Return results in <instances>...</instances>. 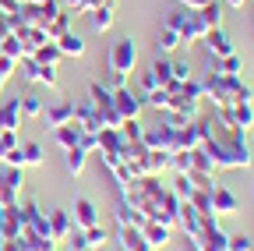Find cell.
<instances>
[{"mask_svg":"<svg viewBox=\"0 0 254 251\" xmlns=\"http://www.w3.org/2000/svg\"><path fill=\"white\" fill-rule=\"evenodd\" d=\"M141 103H145V106H152L155 113H163V110H170V92H166V88L145 92V96H141Z\"/></svg>","mask_w":254,"mask_h":251,"instance_id":"34","label":"cell"},{"mask_svg":"<svg viewBox=\"0 0 254 251\" xmlns=\"http://www.w3.org/2000/svg\"><path fill=\"white\" fill-rule=\"evenodd\" d=\"M0 88H4V85H0Z\"/></svg>","mask_w":254,"mask_h":251,"instance_id":"57","label":"cell"},{"mask_svg":"<svg viewBox=\"0 0 254 251\" xmlns=\"http://www.w3.org/2000/svg\"><path fill=\"white\" fill-rule=\"evenodd\" d=\"M208 4H212V0H180V7H187V11H201Z\"/></svg>","mask_w":254,"mask_h":251,"instance_id":"49","label":"cell"},{"mask_svg":"<svg viewBox=\"0 0 254 251\" xmlns=\"http://www.w3.org/2000/svg\"><path fill=\"white\" fill-rule=\"evenodd\" d=\"M170 191H173L180 202H190V195H194L198 187H194V180H190L187 173H177V180H173V187H170Z\"/></svg>","mask_w":254,"mask_h":251,"instance_id":"35","label":"cell"},{"mask_svg":"<svg viewBox=\"0 0 254 251\" xmlns=\"http://www.w3.org/2000/svg\"><path fill=\"white\" fill-rule=\"evenodd\" d=\"M88 21H92V32H110L113 28V4H99L88 11Z\"/></svg>","mask_w":254,"mask_h":251,"instance_id":"21","label":"cell"},{"mask_svg":"<svg viewBox=\"0 0 254 251\" xmlns=\"http://www.w3.org/2000/svg\"><path fill=\"white\" fill-rule=\"evenodd\" d=\"M21 184H25V170L21 167H4L0 170V205H18Z\"/></svg>","mask_w":254,"mask_h":251,"instance_id":"5","label":"cell"},{"mask_svg":"<svg viewBox=\"0 0 254 251\" xmlns=\"http://www.w3.org/2000/svg\"><path fill=\"white\" fill-rule=\"evenodd\" d=\"M254 248V237H244V234H230L226 241V251H251Z\"/></svg>","mask_w":254,"mask_h":251,"instance_id":"43","label":"cell"},{"mask_svg":"<svg viewBox=\"0 0 254 251\" xmlns=\"http://www.w3.org/2000/svg\"><path fill=\"white\" fill-rule=\"evenodd\" d=\"M184 43H180V32H177V28H159V50H163V53H173V50H180Z\"/></svg>","mask_w":254,"mask_h":251,"instance_id":"36","label":"cell"},{"mask_svg":"<svg viewBox=\"0 0 254 251\" xmlns=\"http://www.w3.org/2000/svg\"><path fill=\"white\" fill-rule=\"evenodd\" d=\"M141 145H145V149H159V152H177V131L166 128V124L159 120L155 128H145Z\"/></svg>","mask_w":254,"mask_h":251,"instance_id":"6","label":"cell"},{"mask_svg":"<svg viewBox=\"0 0 254 251\" xmlns=\"http://www.w3.org/2000/svg\"><path fill=\"white\" fill-rule=\"evenodd\" d=\"M201 43H205L208 57H230V53H233V43H230V36L222 32V28H208Z\"/></svg>","mask_w":254,"mask_h":251,"instance_id":"15","label":"cell"},{"mask_svg":"<svg viewBox=\"0 0 254 251\" xmlns=\"http://www.w3.org/2000/svg\"><path fill=\"white\" fill-rule=\"evenodd\" d=\"M21 4H46V0H18V7H21Z\"/></svg>","mask_w":254,"mask_h":251,"instance_id":"53","label":"cell"},{"mask_svg":"<svg viewBox=\"0 0 254 251\" xmlns=\"http://www.w3.org/2000/svg\"><path fill=\"white\" fill-rule=\"evenodd\" d=\"M25 230L21 205H0V241H18Z\"/></svg>","mask_w":254,"mask_h":251,"instance_id":"7","label":"cell"},{"mask_svg":"<svg viewBox=\"0 0 254 251\" xmlns=\"http://www.w3.org/2000/svg\"><path fill=\"white\" fill-rule=\"evenodd\" d=\"M201 92H205V99H208L215 110L233 106V103H254V92H251V85H247L240 75H215V71H205Z\"/></svg>","mask_w":254,"mask_h":251,"instance_id":"2","label":"cell"},{"mask_svg":"<svg viewBox=\"0 0 254 251\" xmlns=\"http://www.w3.org/2000/svg\"><path fill=\"white\" fill-rule=\"evenodd\" d=\"M190 251H198V248H190Z\"/></svg>","mask_w":254,"mask_h":251,"instance_id":"55","label":"cell"},{"mask_svg":"<svg viewBox=\"0 0 254 251\" xmlns=\"http://www.w3.org/2000/svg\"><path fill=\"white\" fill-rule=\"evenodd\" d=\"M113 106H117V113L124 117V120H131V117H138L141 110H145V103H141V96L138 92H131L127 85H120V88H113Z\"/></svg>","mask_w":254,"mask_h":251,"instance_id":"8","label":"cell"},{"mask_svg":"<svg viewBox=\"0 0 254 251\" xmlns=\"http://www.w3.org/2000/svg\"><path fill=\"white\" fill-rule=\"evenodd\" d=\"M28 57L36 60V64H43V68H57L60 60H64V53H60V46H57L53 39H50V43H43L36 53H28Z\"/></svg>","mask_w":254,"mask_h":251,"instance_id":"22","label":"cell"},{"mask_svg":"<svg viewBox=\"0 0 254 251\" xmlns=\"http://www.w3.org/2000/svg\"><path fill=\"white\" fill-rule=\"evenodd\" d=\"M155 88H159L155 75H152V71H145V75H141V92H155Z\"/></svg>","mask_w":254,"mask_h":251,"instance_id":"48","label":"cell"},{"mask_svg":"<svg viewBox=\"0 0 254 251\" xmlns=\"http://www.w3.org/2000/svg\"><path fill=\"white\" fill-rule=\"evenodd\" d=\"M226 7H244V0H226Z\"/></svg>","mask_w":254,"mask_h":251,"instance_id":"52","label":"cell"},{"mask_svg":"<svg viewBox=\"0 0 254 251\" xmlns=\"http://www.w3.org/2000/svg\"><path fill=\"white\" fill-rule=\"evenodd\" d=\"M85 160H88L85 149H78V145H74V149H64V167H67V173L78 177V173L85 170Z\"/></svg>","mask_w":254,"mask_h":251,"instance_id":"27","label":"cell"},{"mask_svg":"<svg viewBox=\"0 0 254 251\" xmlns=\"http://www.w3.org/2000/svg\"><path fill=\"white\" fill-rule=\"evenodd\" d=\"M78 131H81V128H78L74 120H71V124H60V128H53V142H57L60 149H74V145H78Z\"/></svg>","mask_w":254,"mask_h":251,"instance_id":"24","label":"cell"},{"mask_svg":"<svg viewBox=\"0 0 254 251\" xmlns=\"http://www.w3.org/2000/svg\"><path fill=\"white\" fill-rule=\"evenodd\" d=\"M198 18H201V25H205V28H222V7H219V0H212L208 7H201V11H198Z\"/></svg>","mask_w":254,"mask_h":251,"instance_id":"33","label":"cell"},{"mask_svg":"<svg viewBox=\"0 0 254 251\" xmlns=\"http://www.w3.org/2000/svg\"><path fill=\"white\" fill-rule=\"evenodd\" d=\"M145 173H155V177H163L170 170V152H159V149H148L145 152V163H141Z\"/></svg>","mask_w":254,"mask_h":251,"instance_id":"20","label":"cell"},{"mask_svg":"<svg viewBox=\"0 0 254 251\" xmlns=\"http://www.w3.org/2000/svg\"><path fill=\"white\" fill-rule=\"evenodd\" d=\"M148 71L155 75V82H159V88H166V92H170V88L177 85V82H173V60H155V64H152Z\"/></svg>","mask_w":254,"mask_h":251,"instance_id":"26","label":"cell"},{"mask_svg":"<svg viewBox=\"0 0 254 251\" xmlns=\"http://www.w3.org/2000/svg\"><path fill=\"white\" fill-rule=\"evenodd\" d=\"M0 11H4V14H14V11H18V0H0Z\"/></svg>","mask_w":254,"mask_h":251,"instance_id":"51","label":"cell"},{"mask_svg":"<svg viewBox=\"0 0 254 251\" xmlns=\"http://www.w3.org/2000/svg\"><path fill=\"white\" fill-rule=\"evenodd\" d=\"M0 53H4V57H11V60H21V57H28V53H25V46H21V39H18L14 32H7L4 39H0Z\"/></svg>","mask_w":254,"mask_h":251,"instance_id":"31","label":"cell"},{"mask_svg":"<svg viewBox=\"0 0 254 251\" xmlns=\"http://www.w3.org/2000/svg\"><path fill=\"white\" fill-rule=\"evenodd\" d=\"M177 32H180V43H184V46H194V43H201V39H205L208 28L201 25L198 11H187V18H184V25L177 28Z\"/></svg>","mask_w":254,"mask_h":251,"instance_id":"11","label":"cell"},{"mask_svg":"<svg viewBox=\"0 0 254 251\" xmlns=\"http://www.w3.org/2000/svg\"><path fill=\"white\" fill-rule=\"evenodd\" d=\"M190 205H194V212H198L201 219L215 216V205H212V191H194V195H190Z\"/></svg>","mask_w":254,"mask_h":251,"instance_id":"32","label":"cell"},{"mask_svg":"<svg viewBox=\"0 0 254 251\" xmlns=\"http://www.w3.org/2000/svg\"><path fill=\"white\" fill-rule=\"evenodd\" d=\"M226 241H230V234L219 227V216H208V219H201L198 237H190V248H198V251H226Z\"/></svg>","mask_w":254,"mask_h":251,"instance_id":"3","label":"cell"},{"mask_svg":"<svg viewBox=\"0 0 254 251\" xmlns=\"http://www.w3.org/2000/svg\"><path fill=\"white\" fill-rule=\"evenodd\" d=\"M53 43L60 46V53H64V57H81V53H85V39H81V36H74V32H64V36H60V39H53Z\"/></svg>","mask_w":254,"mask_h":251,"instance_id":"25","label":"cell"},{"mask_svg":"<svg viewBox=\"0 0 254 251\" xmlns=\"http://www.w3.org/2000/svg\"><path fill=\"white\" fill-rule=\"evenodd\" d=\"M46 219H50V237H53L57 244H64V241L71 237L74 223H71V212H67V209H50Z\"/></svg>","mask_w":254,"mask_h":251,"instance_id":"10","label":"cell"},{"mask_svg":"<svg viewBox=\"0 0 254 251\" xmlns=\"http://www.w3.org/2000/svg\"><path fill=\"white\" fill-rule=\"evenodd\" d=\"M177 230H184L187 241L198 237V230H201V216L194 212V205H190V202H180V209H177Z\"/></svg>","mask_w":254,"mask_h":251,"instance_id":"13","label":"cell"},{"mask_svg":"<svg viewBox=\"0 0 254 251\" xmlns=\"http://www.w3.org/2000/svg\"><path fill=\"white\" fill-rule=\"evenodd\" d=\"M21 117H43V99L39 96H21Z\"/></svg>","mask_w":254,"mask_h":251,"instance_id":"39","label":"cell"},{"mask_svg":"<svg viewBox=\"0 0 254 251\" xmlns=\"http://www.w3.org/2000/svg\"><path fill=\"white\" fill-rule=\"evenodd\" d=\"M67 14H88L92 7H99V0H64Z\"/></svg>","mask_w":254,"mask_h":251,"instance_id":"41","label":"cell"},{"mask_svg":"<svg viewBox=\"0 0 254 251\" xmlns=\"http://www.w3.org/2000/svg\"><path fill=\"white\" fill-rule=\"evenodd\" d=\"M78 149L95 156V149H99V131H78Z\"/></svg>","mask_w":254,"mask_h":251,"instance_id":"40","label":"cell"},{"mask_svg":"<svg viewBox=\"0 0 254 251\" xmlns=\"http://www.w3.org/2000/svg\"><path fill=\"white\" fill-rule=\"evenodd\" d=\"M251 251H254V248H251Z\"/></svg>","mask_w":254,"mask_h":251,"instance_id":"58","label":"cell"},{"mask_svg":"<svg viewBox=\"0 0 254 251\" xmlns=\"http://www.w3.org/2000/svg\"><path fill=\"white\" fill-rule=\"evenodd\" d=\"M106 4H113V0H106Z\"/></svg>","mask_w":254,"mask_h":251,"instance_id":"54","label":"cell"},{"mask_svg":"<svg viewBox=\"0 0 254 251\" xmlns=\"http://www.w3.org/2000/svg\"><path fill=\"white\" fill-rule=\"evenodd\" d=\"M117 131L124 135L127 145H134V142H141V135H145V124H141L138 117H131V120H120V128H117Z\"/></svg>","mask_w":254,"mask_h":251,"instance_id":"29","label":"cell"},{"mask_svg":"<svg viewBox=\"0 0 254 251\" xmlns=\"http://www.w3.org/2000/svg\"><path fill=\"white\" fill-rule=\"evenodd\" d=\"M11 149H18V131H0V163H4V156L11 152Z\"/></svg>","mask_w":254,"mask_h":251,"instance_id":"42","label":"cell"},{"mask_svg":"<svg viewBox=\"0 0 254 251\" xmlns=\"http://www.w3.org/2000/svg\"><path fill=\"white\" fill-rule=\"evenodd\" d=\"M212 205H215V216H237V212H240V198L230 191V187H222V184H215Z\"/></svg>","mask_w":254,"mask_h":251,"instance_id":"12","label":"cell"},{"mask_svg":"<svg viewBox=\"0 0 254 251\" xmlns=\"http://www.w3.org/2000/svg\"><path fill=\"white\" fill-rule=\"evenodd\" d=\"M64 32H71V14L60 7V14H57V18L46 25V39H60Z\"/></svg>","mask_w":254,"mask_h":251,"instance_id":"30","label":"cell"},{"mask_svg":"<svg viewBox=\"0 0 254 251\" xmlns=\"http://www.w3.org/2000/svg\"><path fill=\"white\" fill-rule=\"evenodd\" d=\"M187 173H205V177H215V163H212V156L198 145V149H190V170Z\"/></svg>","mask_w":254,"mask_h":251,"instance_id":"23","label":"cell"},{"mask_svg":"<svg viewBox=\"0 0 254 251\" xmlns=\"http://www.w3.org/2000/svg\"><path fill=\"white\" fill-rule=\"evenodd\" d=\"M4 167H21V170H25V160H21V145H18V149H11V152L4 156Z\"/></svg>","mask_w":254,"mask_h":251,"instance_id":"46","label":"cell"},{"mask_svg":"<svg viewBox=\"0 0 254 251\" xmlns=\"http://www.w3.org/2000/svg\"><path fill=\"white\" fill-rule=\"evenodd\" d=\"M74 124H78L81 131H99V128H103V120H99V113H95L92 99H85V103H74Z\"/></svg>","mask_w":254,"mask_h":251,"instance_id":"16","label":"cell"},{"mask_svg":"<svg viewBox=\"0 0 254 251\" xmlns=\"http://www.w3.org/2000/svg\"><path fill=\"white\" fill-rule=\"evenodd\" d=\"M85 241H88V248H99V244H106V230L95 223V227H88V230H85Z\"/></svg>","mask_w":254,"mask_h":251,"instance_id":"44","label":"cell"},{"mask_svg":"<svg viewBox=\"0 0 254 251\" xmlns=\"http://www.w3.org/2000/svg\"><path fill=\"white\" fill-rule=\"evenodd\" d=\"M36 85L60 88V75H57V68H43V64H39V71H36Z\"/></svg>","mask_w":254,"mask_h":251,"instance_id":"38","label":"cell"},{"mask_svg":"<svg viewBox=\"0 0 254 251\" xmlns=\"http://www.w3.org/2000/svg\"><path fill=\"white\" fill-rule=\"evenodd\" d=\"M106 64H110V71L117 78H127L134 71V64H138V46L131 39H117L113 50H110V57H106Z\"/></svg>","mask_w":254,"mask_h":251,"instance_id":"4","label":"cell"},{"mask_svg":"<svg viewBox=\"0 0 254 251\" xmlns=\"http://www.w3.org/2000/svg\"><path fill=\"white\" fill-rule=\"evenodd\" d=\"M0 251H25L21 241H0Z\"/></svg>","mask_w":254,"mask_h":251,"instance_id":"50","label":"cell"},{"mask_svg":"<svg viewBox=\"0 0 254 251\" xmlns=\"http://www.w3.org/2000/svg\"><path fill=\"white\" fill-rule=\"evenodd\" d=\"M170 170H173V173H187V170H190V149L170 152Z\"/></svg>","mask_w":254,"mask_h":251,"instance_id":"37","label":"cell"},{"mask_svg":"<svg viewBox=\"0 0 254 251\" xmlns=\"http://www.w3.org/2000/svg\"><path fill=\"white\" fill-rule=\"evenodd\" d=\"M117 241H120V251H152L145 234H141V227H120Z\"/></svg>","mask_w":254,"mask_h":251,"instance_id":"17","label":"cell"},{"mask_svg":"<svg viewBox=\"0 0 254 251\" xmlns=\"http://www.w3.org/2000/svg\"><path fill=\"white\" fill-rule=\"evenodd\" d=\"M141 234H145V241H148V248H152V251L166 248V244L173 241V227L159 223V219H145V223H141Z\"/></svg>","mask_w":254,"mask_h":251,"instance_id":"9","label":"cell"},{"mask_svg":"<svg viewBox=\"0 0 254 251\" xmlns=\"http://www.w3.org/2000/svg\"><path fill=\"white\" fill-rule=\"evenodd\" d=\"M201 149L212 156L215 170H251L254 167V156L247 149V135L237 131V128H230L219 113H212L205 120V142H201Z\"/></svg>","mask_w":254,"mask_h":251,"instance_id":"1","label":"cell"},{"mask_svg":"<svg viewBox=\"0 0 254 251\" xmlns=\"http://www.w3.org/2000/svg\"><path fill=\"white\" fill-rule=\"evenodd\" d=\"M184 18H187V7H173V11L166 14V21H163V25H166V28H180V25H184Z\"/></svg>","mask_w":254,"mask_h":251,"instance_id":"45","label":"cell"},{"mask_svg":"<svg viewBox=\"0 0 254 251\" xmlns=\"http://www.w3.org/2000/svg\"><path fill=\"white\" fill-rule=\"evenodd\" d=\"M18 39H21V46H25V53H36L43 43H50L46 39V32H43V28H32V25H21L18 28V32H14Z\"/></svg>","mask_w":254,"mask_h":251,"instance_id":"19","label":"cell"},{"mask_svg":"<svg viewBox=\"0 0 254 251\" xmlns=\"http://www.w3.org/2000/svg\"><path fill=\"white\" fill-rule=\"evenodd\" d=\"M71 223H74L78 230H88V227L99 223V212H95V205H92L88 198H78L74 209H71Z\"/></svg>","mask_w":254,"mask_h":251,"instance_id":"14","label":"cell"},{"mask_svg":"<svg viewBox=\"0 0 254 251\" xmlns=\"http://www.w3.org/2000/svg\"><path fill=\"white\" fill-rule=\"evenodd\" d=\"M21 160H25V170H36V167H43V163H46L43 145H39V142H28V145H21Z\"/></svg>","mask_w":254,"mask_h":251,"instance_id":"28","label":"cell"},{"mask_svg":"<svg viewBox=\"0 0 254 251\" xmlns=\"http://www.w3.org/2000/svg\"><path fill=\"white\" fill-rule=\"evenodd\" d=\"M187 78H190L187 64H184V60H173V82H187Z\"/></svg>","mask_w":254,"mask_h":251,"instance_id":"47","label":"cell"},{"mask_svg":"<svg viewBox=\"0 0 254 251\" xmlns=\"http://www.w3.org/2000/svg\"><path fill=\"white\" fill-rule=\"evenodd\" d=\"M71 120H74V103H67V99H60V103H53L46 110V124H50V128H60V124H71Z\"/></svg>","mask_w":254,"mask_h":251,"instance_id":"18","label":"cell"},{"mask_svg":"<svg viewBox=\"0 0 254 251\" xmlns=\"http://www.w3.org/2000/svg\"><path fill=\"white\" fill-rule=\"evenodd\" d=\"M0 39H4V36H0Z\"/></svg>","mask_w":254,"mask_h":251,"instance_id":"56","label":"cell"}]
</instances>
